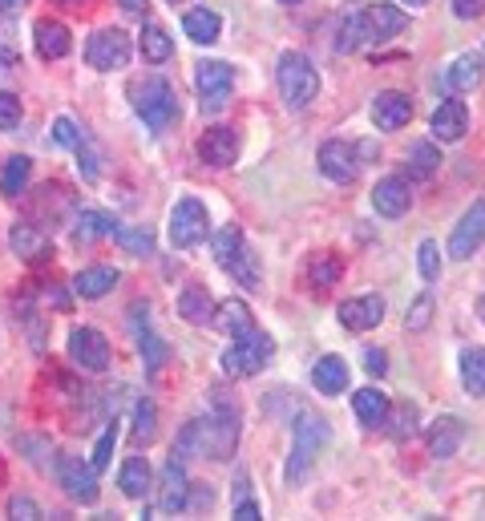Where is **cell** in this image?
Wrapping results in <instances>:
<instances>
[{
	"label": "cell",
	"instance_id": "9a60e30c",
	"mask_svg": "<svg viewBox=\"0 0 485 521\" xmlns=\"http://www.w3.org/2000/svg\"><path fill=\"white\" fill-rule=\"evenodd\" d=\"M158 505H162V513L190 509V481H186V469H182L178 457H170L166 469H162V477H158Z\"/></svg>",
	"mask_w": 485,
	"mask_h": 521
},
{
	"label": "cell",
	"instance_id": "277c9868",
	"mask_svg": "<svg viewBox=\"0 0 485 521\" xmlns=\"http://www.w3.org/2000/svg\"><path fill=\"white\" fill-rule=\"evenodd\" d=\"M275 77H279V93L287 101V110H308L320 93V73L304 53H283Z\"/></svg>",
	"mask_w": 485,
	"mask_h": 521
},
{
	"label": "cell",
	"instance_id": "3957f363",
	"mask_svg": "<svg viewBox=\"0 0 485 521\" xmlns=\"http://www.w3.org/2000/svg\"><path fill=\"white\" fill-rule=\"evenodd\" d=\"M324 445H328V421H324L320 412H300V416H296V433H291L287 473H283V481H287L291 489L304 485V477L316 469Z\"/></svg>",
	"mask_w": 485,
	"mask_h": 521
},
{
	"label": "cell",
	"instance_id": "5b68a950",
	"mask_svg": "<svg viewBox=\"0 0 485 521\" xmlns=\"http://www.w3.org/2000/svg\"><path fill=\"white\" fill-rule=\"evenodd\" d=\"M134 110H138V118H142L154 134H162V130L178 118V97H174L170 81H166V77H146V81H138V85H134Z\"/></svg>",
	"mask_w": 485,
	"mask_h": 521
},
{
	"label": "cell",
	"instance_id": "cb8c5ba5",
	"mask_svg": "<svg viewBox=\"0 0 485 521\" xmlns=\"http://www.w3.org/2000/svg\"><path fill=\"white\" fill-rule=\"evenodd\" d=\"M118 267H85V271H77L73 275V295H81V299H102V295H110L114 287H118Z\"/></svg>",
	"mask_w": 485,
	"mask_h": 521
},
{
	"label": "cell",
	"instance_id": "94428289",
	"mask_svg": "<svg viewBox=\"0 0 485 521\" xmlns=\"http://www.w3.org/2000/svg\"><path fill=\"white\" fill-rule=\"evenodd\" d=\"M174 5H178V0H174Z\"/></svg>",
	"mask_w": 485,
	"mask_h": 521
},
{
	"label": "cell",
	"instance_id": "e575fe53",
	"mask_svg": "<svg viewBox=\"0 0 485 521\" xmlns=\"http://www.w3.org/2000/svg\"><path fill=\"white\" fill-rule=\"evenodd\" d=\"M170 53H174L170 33L162 25H154V21H146V29H142V57L150 65H162V61H170Z\"/></svg>",
	"mask_w": 485,
	"mask_h": 521
},
{
	"label": "cell",
	"instance_id": "ee69618b",
	"mask_svg": "<svg viewBox=\"0 0 485 521\" xmlns=\"http://www.w3.org/2000/svg\"><path fill=\"white\" fill-rule=\"evenodd\" d=\"M21 118H25V110H21L17 93H5V89H0V134L17 130V126H21Z\"/></svg>",
	"mask_w": 485,
	"mask_h": 521
},
{
	"label": "cell",
	"instance_id": "f5cc1de1",
	"mask_svg": "<svg viewBox=\"0 0 485 521\" xmlns=\"http://www.w3.org/2000/svg\"><path fill=\"white\" fill-rule=\"evenodd\" d=\"M122 5V13H130V17H146V0H118Z\"/></svg>",
	"mask_w": 485,
	"mask_h": 521
},
{
	"label": "cell",
	"instance_id": "83f0119b",
	"mask_svg": "<svg viewBox=\"0 0 485 521\" xmlns=\"http://www.w3.org/2000/svg\"><path fill=\"white\" fill-rule=\"evenodd\" d=\"M182 33L194 41V45H215L219 33H223V17L211 13V9H190L182 17Z\"/></svg>",
	"mask_w": 485,
	"mask_h": 521
},
{
	"label": "cell",
	"instance_id": "484cf974",
	"mask_svg": "<svg viewBox=\"0 0 485 521\" xmlns=\"http://www.w3.org/2000/svg\"><path fill=\"white\" fill-rule=\"evenodd\" d=\"M352 412H356V421L364 429H384V421H388V396L380 388H360L352 396Z\"/></svg>",
	"mask_w": 485,
	"mask_h": 521
},
{
	"label": "cell",
	"instance_id": "d590c367",
	"mask_svg": "<svg viewBox=\"0 0 485 521\" xmlns=\"http://www.w3.org/2000/svg\"><path fill=\"white\" fill-rule=\"evenodd\" d=\"M154 433H158V408H154V400H138L134 404V445L154 441Z\"/></svg>",
	"mask_w": 485,
	"mask_h": 521
},
{
	"label": "cell",
	"instance_id": "4dcf8cb0",
	"mask_svg": "<svg viewBox=\"0 0 485 521\" xmlns=\"http://www.w3.org/2000/svg\"><path fill=\"white\" fill-rule=\"evenodd\" d=\"M29 178H33V162H29L25 154H13V158L5 162V170H0V194H5V198L25 194Z\"/></svg>",
	"mask_w": 485,
	"mask_h": 521
},
{
	"label": "cell",
	"instance_id": "52a82bcc",
	"mask_svg": "<svg viewBox=\"0 0 485 521\" xmlns=\"http://www.w3.org/2000/svg\"><path fill=\"white\" fill-rule=\"evenodd\" d=\"M207 235H211L207 206H203L199 198H178L174 211H170V243H174L178 251H190V247L207 243Z\"/></svg>",
	"mask_w": 485,
	"mask_h": 521
},
{
	"label": "cell",
	"instance_id": "db71d44e",
	"mask_svg": "<svg viewBox=\"0 0 485 521\" xmlns=\"http://www.w3.org/2000/svg\"><path fill=\"white\" fill-rule=\"evenodd\" d=\"M29 5V0H0V17H13V13H21Z\"/></svg>",
	"mask_w": 485,
	"mask_h": 521
},
{
	"label": "cell",
	"instance_id": "7c38bea8",
	"mask_svg": "<svg viewBox=\"0 0 485 521\" xmlns=\"http://www.w3.org/2000/svg\"><path fill=\"white\" fill-rule=\"evenodd\" d=\"M481 243H485V198H477V202L469 206V211L461 215V223L453 227L449 255H453V259H469Z\"/></svg>",
	"mask_w": 485,
	"mask_h": 521
},
{
	"label": "cell",
	"instance_id": "44dd1931",
	"mask_svg": "<svg viewBox=\"0 0 485 521\" xmlns=\"http://www.w3.org/2000/svg\"><path fill=\"white\" fill-rule=\"evenodd\" d=\"M9 247H13L21 259H29V263H45V255H53L49 235H45L41 227H33V223H17V227L9 231Z\"/></svg>",
	"mask_w": 485,
	"mask_h": 521
},
{
	"label": "cell",
	"instance_id": "6da1fadb",
	"mask_svg": "<svg viewBox=\"0 0 485 521\" xmlns=\"http://www.w3.org/2000/svg\"><path fill=\"white\" fill-rule=\"evenodd\" d=\"M239 445V421L235 412L223 408V412H211V416H199L182 429V437L174 441V457L186 461V457H215V461H227Z\"/></svg>",
	"mask_w": 485,
	"mask_h": 521
},
{
	"label": "cell",
	"instance_id": "9c48e42d",
	"mask_svg": "<svg viewBox=\"0 0 485 521\" xmlns=\"http://www.w3.org/2000/svg\"><path fill=\"white\" fill-rule=\"evenodd\" d=\"M130 53H134V45H130V37H126L122 29H97V33L85 41V61H89L93 69H102V73L126 69V65H130Z\"/></svg>",
	"mask_w": 485,
	"mask_h": 521
},
{
	"label": "cell",
	"instance_id": "d6a6232c",
	"mask_svg": "<svg viewBox=\"0 0 485 521\" xmlns=\"http://www.w3.org/2000/svg\"><path fill=\"white\" fill-rule=\"evenodd\" d=\"M150 481H154V473H150L146 457H130V461L122 465V473H118V485H122L126 497H146Z\"/></svg>",
	"mask_w": 485,
	"mask_h": 521
},
{
	"label": "cell",
	"instance_id": "c3c4849f",
	"mask_svg": "<svg viewBox=\"0 0 485 521\" xmlns=\"http://www.w3.org/2000/svg\"><path fill=\"white\" fill-rule=\"evenodd\" d=\"M453 13H457L461 21H477V17L485 13V0H453Z\"/></svg>",
	"mask_w": 485,
	"mask_h": 521
},
{
	"label": "cell",
	"instance_id": "603a6c76",
	"mask_svg": "<svg viewBox=\"0 0 485 521\" xmlns=\"http://www.w3.org/2000/svg\"><path fill=\"white\" fill-rule=\"evenodd\" d=\"M33 45H37V57H45V61H61V57L73 49V37H69V29H65L61 21H37V29H33Z\"/></svg>",
	"mask_w": 485,
	"mask_h": 521
},
{
	"label": "cell",
	"instance_id": "ba28073f",
	"mask_svg": "<svg viewBox=\"0 0 485 521\" xmlns=\"http://www.w3.org/2000/svg\"><path fill=\"white\" fill-rule=\"evenodd\" d=\"M194 85H199L203 110L219 114L227 101H231V93H235V65L231 61H203L199 73H194Z\"/></svg>",
	"mask_w": 485,
	"mask_h": 521
},
{
	"label": "cell",
	"instance_id": "5bb4252c",
	"mask_svg": "<svg viewBox=\"0 0 485 521\" xmlns=\"http://www.w3.org/2000/svg\"><path fill=\"white\" fill-rule=\"evenodd\" d=\"M413 118V101L397 89H384L372 97V126L376 130H405Z\"/></svg>",
	"mask_w": 485,
	"mask_h": 521
},
{
	"label": "cell",
	"instance_id": "f35d334b",
	"mask_svg": "<svg viewBox=\"0 0 485 521\" xmlns=\"http://www.w3.org/2000/svg\"><path fill=\"white\" fill-rule=\"evenodd\" d=\"M308 279H312L320 291H328V287L340 279V259H336V255H316V259H308Z\"/></svg>",
	"mask_w": 485,
	"mask_h": 521
},
{
	"label": "cell",
	"instance_id": "7dc6e473",
	"mask_svg": "<svg viewBox=\"0 0 485 521\" xmlns=\"http://www.w3.org/2000/svg\"><path fill=\"white\" fill-rule=\"evenodd\" d=\"M9 513H13V517H21V521H37V517H41V509H37V501H29V497H13V505H9Z\"/></svg>",
	"mask_w": 485,
	"mask_h": 521
},
{
	"label": "cell",
	"instance_id": "8992f818",
	"mask_svg": "<svg viewBox=\"0 0 485 521\" xmlns=\"http://www.w3.org/2000/svg\"><path fill=\"white\" fill-rule=\"evenodd\" d=\"M271 356H275V340H271L267 332L251 328V332L235 336V340H231V348L223 352V372H227V376H235V380H243V376L263 372Z\"/></svg>",
	"mask_w": 485,
	"mask_h": 521
},
{
	"label": "cell",
	"instance_id": "7a4b0ae2",
	"mask_svg": "<svg viewBox=\"0 0 485 521\" xmlns=\"http://www.w3.org/2000/svg\"><path fill=\"white\" fill-rule=\"evenodd\" d=\"M409 29V17L397 5H368L360 13H352L336 37V53H356L364 45H380V41H393L397 33Z\"/></svg>",
	"mask_w": 485,
	"mask_h": 521
},
{
	"label": "cell",
	"instance_id": "bcb514c9",
	"mask_svg": "<svg viewBox=\"0 0 485 521\" xmlns=\"http://www.w3.org/2000/svg\"><path fill=\"white\" fill-rule=\"evenodd\" d=\"M77 154V166H81V174H85V182H97V174H102V170H97V154H93V146H89V138L73 150Z\"/></svg>",
	"mask_w": 485,
	"mask_h": 521
},
{
	"label": "cell",
	"instance_id": "d6986e66",
	"mask_svg": "<svg viewBox=\"0 0 485 521\" xmlns=\"http://www.w3.org/2000/svg\"><path fill=\"white\" fill-rule=\"evenodd\" d=\"M199 158L207 166H231L239 158V134L231 126H211L203 138H199Z\"/></svg>",
	"mask_w": 485,
	"mask_h": 521
},
{
	"label": "cell",
	"instance_id": "60d3db41",
	"mask_svg": "<svg viewBox=\"0 0 485 521\" xmlns=\"http://www.w3.org/2000/svg\"><path fill=\"white\" fill-rule=\"evenodd\" d=\"M433 311H437V299H433V291H421V295L413 299V307H409L405 324H409L413 332H425V328H429V320H433Z\"/></svg>",
	"mask_w": 485,
	"mask_h": 521
},
{
	"label": "cell",
	"instance_id": "4fadbf2b",
	"mask_svg": "<svg viewBox=\"0 0 485 521\" xmlns=\"http://www.w3.org/2000/svg\"><path fill=\"white\" fill-rule=\"evenodd\" d=\"M57 477H61V485H65V493H69L73 501H81V505H93V501H97V473H93L89 461H81V457H61Z\"/></svg>",
	"mask_w": 485,
	"mask_h": 521
},
{
	"label": "cell",
	"instance_id": "6f0895ef",
	"mask_svg": "<svg viewBox=\"0 0 485 521\" xmlns=\"http://www.w3.org/2000/svg\"><path fill=\"white\" fill-rule=\"evenodd\" d=\"M409 5H429V0H409Z\"/></svg>",
	"mask_w": 485,
	"mask_h": 521
},
{
	"label": "cell",
	"instance_id": "d4e9b609",
	"mask_svg": "<svg viewBox=\"0 0 485 521\" xmlns=\"http://www.w3.org/2000/svg\"><path fill=\"white\" fill-rule=\"evenodd\" d=\"M114 235H118V219L106 211H81L73 223V243H81V247H89L97 239H114Z\"/></svg>",
	"mask_w": 485,
	"mask_h": 521
},
{
	"label": "cell",
	"instance_id": "91938a15",
	"mask_svg": "<svg viewBox=\"0 0 485 521\" xmlns=\"http://www.w3.org/2000/svg\"><path fill=\"white\" fill-rule=\"evenodd\" d=\"M283 5H300V0H283Z\"/></svg>",
	"mask_w": 485,
	"mask_h": 521
},
{
	"label": "cell",
	"instance_id": "b9f144b4",
	"mask_svg": "<svg viewBox=\"0 0 485 521\" xmlns=\"http://www.w3.org/2000/svg\"><path fill=\"white\" fill-rule=\"evenodd\" d=\"M417 271H421L425 283H433L441 275V247L433 239H421V247H417Z\"/></svg>",
	"mask_w": 485,
	"mask_h": 521
},
{
	"label": "cell",
	"instance_id": "74e56055",
	"mask_svg": "<svg viewBox=\"0 0 485 521\" xmlns=\"http://www.w3.org/2000/svg\"><path fill=\"white\" fill-rule=\"evenodd\" d=\"M239 247H243V231H239V227H219V231L211 235V251H215V259H219V267H227V263L239 255Z\"/></svg>",
	"mask_w": 485,
	"mask_h": 521
},
{
	"label": "cell",
	"instance_id": "11a10c76",
	"mask_svg": "<svg viewBox=\"0 0 485 521\" xmlns=\"http://www.w3.org/2000/svg\"><path fill=\"white\" fill-rule=\"evenodd\" d=\"M243 497H251V481H247V473L235 477V501H243Z\"/></svg>",
	"mask_w": 485,
	"mask_h": 521
},
{
	"label": "cell",
	"instance_id": "f907efd6",
	"mask_svg": "<svg viewBox=\"0 0 485 521\" xmlns=\"http://www.w3.org/2000/svg\"><path fill=\"white\" fill-rule=\"evenodd\" d=\"M235 517H239V521H259L263 513H259V505H255L251 497H243V501H235Z\"/></svg>",
	"mask_w": 485,
	"mask_h": 521
},
{
	"label": "cell",
	"instance_id": "7402d4cb",
	"mask_svg": "<svg viewBox=\"0 0 485 521\" xmlns=\"http://www.w3.org/2000/svg\"><path fill=\"white\" fill-rule=\"evenodd\" d=\"M465 441V425L457 421V416H437L433 429H429V453L437 461H449Z\"/></svg>",
	"mask_w": 485,
	"mask_h": 521
},
{
	"label": "cell",
	"instance_id": "9f6ffc18",
	"mask_svg": "<svg viewBox=\"0 0 485 521\" xmlns=\"http://www.w3.org/2000/svg\"><path fill=\"white\" fill-rule=\"evenodd\" d=\"M477 320L485 324V291H481V299H477Z\"/></svg>",
	"mask_w": 485,
	"mask_h": 521
},
{
	"label": "cell",
	"instance_id": "30bf717a",
	"mask_svg": "<svg viewBox=\"0 0 485 521\" xmlns=\"http://www.w3.org/2000/svg\"><path fill=\"white\" fill-rule=\"evenodd\" d=\"M316 162H320V174H324L328 182L348 186V182H356V178H360V154H356V146H352V142H344V138L324 142V146H320V154H316Z\"/></svg>",
	"mask_w": 485,
	"mask_h": 521
},
{
	"label": "cell",
	"instance_id": "f546056e",
	"mask_svg": "<svg viewBox=\"0 0 485 521\" xmlns=\"http://www.w3.org/2000/svg\"><path fill=\"white\" fill-rule=\"evenodd\" d=\"M312 384L324 392V396H336L348 388V364L340 356H324L316 368H312Z\"/></svg>",
	"mask_w": 485,
	"mask_h": 521
},
{
	"label": "cell",
	"instance_id": "836d02e7",
	"mask_svg": "<svg viewBox=\"0 0 485 521\" xmlns=\"http://www.w3.org/2000/svg\"><path fill=\"white\" fill-rule=\"evenodd\" d=\"M461 384L469 396H485V348L461 352Z\"/></svg>",
	"mask_w": 485,
	"mask_h": 521
},
{
	"label": "cell",
	"instance_id": "681fc988",
	"mask_svg": "<svg viewBox=\"0 0 485 521\" xmlns=\"http://www.w3.org/2000/svg\"><path fill=\"white\" fill-rule=\"evenodd\" d=\"M364 368H368L372 376H384V372H388V360H384V352H380V348H368V352H364Z\"/></svg>",
	"mask_w": 485,
	"mask_h": 521
},
{
	"label": "cell",
	"instance_id": "f1b7e54d",
	"mask_svg": "<svg viewBox=\"0 0 485 521\" xmlns=\"http://www.w3.org/2000/svg\"><path fill=\"white\" fill-rule=\"evenodd\" d=\"M481 53H461V57H453V65L445 69V85L453 89V93H469V89H477L481 85Z\"/></svg>",
	"mask_w": 485,
	"mask_h": 521
},
{
	"label": "cell",
	"instance_id": "ab89813d",
	"mask_svg": "<svg viewBox=\"0 0 485 521\" xmlns=\"http://www.w3.org/2000/svg\"><path fill=\"white\" fill-rule=\"evenodd\" d=\"M223 271H231V275H235L239 283H247V287H259V263H255V255H251V247H247V243L239 247V255H235Z\"/></svg>",
	"mask_w": 485,
	"mask_h": 521
},
{
	"label": "cell",
	"instance_id": "8fae6325",
	"mask_svg": "<svg viewBox=\"0 0 485 521\" xmlns=\"http://www.w3.org/2000/svg\"><path fill=\"white\" fill-rule=\"evenodd\" d=\"M69 360L85 372H106L110 368V340L93 328H73L69 332Z\"/></svg>",
	"mask_w": 485,
	"mask_h": 521
},
{
	"label": "cell",
	"instance_id": "e0dca14e",
	"mask_svg": "<svg viewBox=\"0 0 485 521\" xmlns=\"http://www.w3.org/2000/svg\"><path fill=\"white\" fill-rule=\"evenodd\" d=\"M336 320L348 328V332H368L384 320V299L380 295H360V299H344L336 307Z\"/></svg>",
	"mask_w": 485,
	"mask_h": 521
},
{
	"label": "cell",
	"instance_id": "ac0fdd59",
	"mask_svg": "<svg viewBox=\"0 0 485 521\" xmlns=\"http://www.w3.org/2000/svg\"><path fill=\"white\" fill-rule=\"evenodd\" d=\"M372 206H376V215H384V219H401V215H409V206H413V194H409V182L405 178H380L376 186H372Z\"/></svg>",
	"mask_w": 485,
	"mask_h": 521
},
{
	"label": "cell",
	"instance_id": "7bdbcfd3",
	"mask_svg": "<svg viewBox=\"0 0 485 521\" xmlns=\"http://www.w3.org/2000/svg\"><path fill=\"white\" fill-rule=\"evenodd\" d=\"M114 445H118V425H106V433L97 437V445H93V457H89L93 473H102V469L110 465V457H114Z\"/></svg>",
	"mask_w": 485,
	"mask_h": 521
},
{
	"label": "cell",
	"instance_id": "8d00e7d4",
	"mask_svg": "<svg viewBox=\"0 0 485 521\" xmlns=\"http://www.w3.org/2000/svg\"><path fill=\"white\" fill-rule=\"evenodd\" d=\"M114 239H118V247H122V251L142 255V259L154 251V231H150V227H118V235H114Z\"/></svg>",
	"mask_w": 485,
	"mask_h": 521
},
{
	"label": "cell",
	"instance_id": "4316f807",
	"mask_svg": "<svg viewBox=\"0 0 485 521\" xmlns=\"http://www.w3.org/2000/svg\"><path fill=\"white\" fill-rule=\"evenodd\" d=\"M211 328L231 332V336H243V332H251V328H255V311H251L243 299H223V303L215 307V320H211Z\"/></svg>",
	"mask_w": 485,
	"mask_h": 521
},
{
	"label": "cell",
	"instance_id": "816d5d0a",
	"mask_svg": "<svg viewBox=\"0 0 485 521\" xmlns=\"http://www.w3.org/2000/svg\"><path fill=\"white\" fill-rule=\"evenodd\" d=\"M413 416H417V408H413V404H405V408H401V421H405V425H397V429H393L397 437H409V433H413Z\"/></svg>",
	"mask_w": 485,
	"mask_h": 521
},
{
	"label": "cell",
	"instance_id": "f6af8a7d",
	"mask_svg": "<svg viewBox=\"0 0 485 521\" xmlns=\"http://www.w3.org/2000/svg\"><path fill=\"white\" fill-rule=\"evenodd\" d=\"M53 142H57V146H65V150H77V146L85 142V134L77 130V122H73V118H57V122H53Z\"/></svg>",
	"mask_w": 485,
	"mask_h": 521
},
{
	"label": "cell",
	"instance_id": "680465c9",
	"mask_svg": "<svg viewBox=\"0 0 485 521\" xmlns=\"http://www.w3.org/2000/svg\"><path fill=\"white\" fill-rule=\"evenodd\" d=\"M57 5H77V0H57Z\"/></svg>",
	"mask_w": 485,
	"mask_h": 521
},
{
	"label": "cell",
	"instance_id": "2e32d148",
	"mask_svg": "<svg viewBox=\"0 0 485 521\" xmlns=\"http://www.w3.org/2000/svg\"><path fill=\"white\" fill-rule=\"evenodd\" d=\"M429 130H433L437 142H461L465 130H469V106L461 97L441 101V106L433 110V118H429Z\"/></svg>",
	"mask_w": 485,
	"mask_h": 521
},
{
	"label": "cell",
	"instance_id": "ffe728a7",
	"mask_svg": "<svg viewBox=\"0 0 485 521\" xmlns=\"http://www.w3.org/2000/svg\"><path fill=\"white\" fill-rule=\"evenodd\" d=\"M178 316H182L186 324H194V328H211V320H215L211 291H207L203 283L182 287V295H178Z\"/></svg>",
	"mask_w": 485,
	"mask_h": 521
},
{
	"label": "cell",
	"instance_id": "1f68e13d",
	"mask_svg": "<svg viewBox=\"0 0 485 521\" xmlns=\"http://www.w3.org/2000/svg\"><path fill=\"white\" fill-rule=\"evenodd\" d=\"M437 166H441L437 142H417V146L409 150V178H413V182H429V178L437 174Z\"/></svg>",
	"mask_w": 485,
	"mask_h": 521
}]
</instances>
